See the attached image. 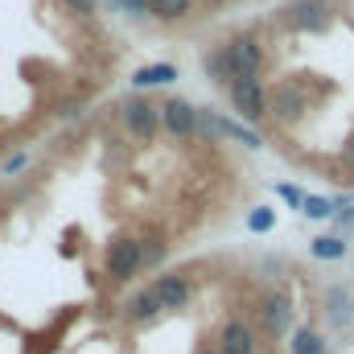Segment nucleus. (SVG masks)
Segmentation results:
<instances>
[{
    "mask_svg": "<svg viewBox=\"0 0 354 354\" xmlns=\"http://www.w3.org/2000/svg\"><path fill=\"white\" fill-rule=\"evenodd\" d=\"M223 54H227L235 79H260V71H264V46H260L256 33H235L231 41H223Z\"/></svg>",
    "mask_w": 354,
    "mask_h": 354,
    "instance_id": "nucleus-1",
    "label": "nucleus"
},
{
    "mask_svg": "<svg viewBox=\"0 0 354 354\" xmlns=\"http://www.w3.org/2000/svg\"><path fill=\"white\" fill-rule=\"evenodd\" d=\"M256 317H260V334L280 342L292 334V301L284 292H264L260 305H256Z\"/></svg>",
    "mask_w": 354,
    "mask_h": 354,
    "instance_id": "nucleus-2",
    "label": "nucleus"
},
{
    "mask_svg": "<svg viewBox=\"0 0 354 354\" xmlns=\"http://www.w3.org/2000/svg\"><path fill=\"white\" fill-rule=\"evenodd\" d=\"M280 21L292 33H322L334 21V8H330V0H292V4H284Z\"/></svg>",
    "mask_w": 354,
    "mask_h": 354,
    "instance_id": "nucleus-3",
    "label": "nucleus"
},
{
    "mask_svg": "<svg viewBox=\"0 0 354 354\" xmlns=\"http://www.w3.org/2000/svg\"><path fill=\"white\" fill-rule=\"evenodd\" d=\"M227 99H231V107L239 111V120H248V124H260L268 115L264 79H235V83L227 87Z\"/></svg>",
    "mask_w": 354,
    "mask_h": 354,
    "instance_id": "nucleus-4",
    "label": "nucleus"
},
{
    "mask_svg": "<svg viewBox=\"0 0 354 354\" xmlns=\"http://www.w3.org/2000/svg\"><path fill=\"white\" fill-rule=\"evenodd\" d=\"M305 111H309V95L301 83H276L268 91V115L276 124H297Z\"/></svg>",
    "mask_w": 354,
    "mask_h": 354,
    "instance_id": "nucleus-5",
    "label": "nucleus"
},
{
    "mask_svg": "<svg viewBox=\"0 0 354 354\" xmlns=\"http://www.w3.org/2000/svg\"><path fill=\"white\" fill-rule=\"evenodd\" d=\"M214 351L218 354H260V330L252 322H243V317H227L218 326Z\"/></svg>",
    "mask_w": 354,
    "mask_h": 354,
    "instance_id": "nucleus-6",
    "label": "nucleus"
},
{
    "mask_svg": "<svg viewBox=\"0 0 354 354\" xmlns=\"http://www.w3.org/2000/svg\"><path fill=\"white\" fill-rule=\"evenodd\" d=\"M145 268V248H140V239H115L111 248H107V276L115 280V284H128L136 272Z\"/></svg>",
    "mask_w": 354,
    "mask_h": 354,
    "instance_id": "nucleus-7",
    "label": "nucleus"
},
{
    "mask_svg": "<svg viewBox=\"0 0 354 354\" xmlns=\"http://www.w3.org/2000/svg\"><path fill=\"white\" fill-rule=\"evenodd\" d=\"M161 128L169 136H198V107L185 103V99H165L161 103Z\"/></svg>",
    "mask_w": 354,
    "mask_h": 354,
    "instance_id": "nucleus-8",
    "label": "nucleus"
},
{
    "mask_svg": "<svg viewBox=\"0 0 354 354\" xmlns=\"http://www.w3.org/2000/svg\"><path fill=\"white\" fill-rule=\"evenodd\" d=\"M124 128H128L132 136L149 140V136L161 128V107H153V103H145V99H128V103H124Z\"/></svg>",
    "mask_w": 354,
    "mask_h": 354,
    "instance_id": "nucleus-9",
    "label": "nucleus"
},
{
    "mask_svg": "<svg viewBox=\"0 0 354 354\" xmlns=\"http://www.w3.org/2000/svg\"><path fill=\"white\" fill-rule=\"evenodd\" d=\"M149 288L157 292L161 309H185V305H189V276H185V272H165V276H157Z\"/></svg>",
    "mask_w": 354,
    "mask_h": 354,
    "instance_id": "nucleus-10",
    "label": "nucleus"
},
{
    "mask_svg": "<svg viewBox=\"0 0 354 354\" xmlns=\"http://www.w3.org/2000/svg\"><path fill=\"white\" fill-rule=\"evenodd\" d=\"M326 317H330V326H338V330H346L354 322V292L346 284H330V288H326Z\"/></svg>",
    "mask_w": 354,
    "mask_h": 354,
    "instance_id": "nucleus-11",
    "label": "nucleus"
},
{
    "mask_svg": "<svg viewBox=\"0 0 354 354\" xmlns=\"http://www.w3.org/2000/svg\"><path fill=\"white\" fill-rule=\"evenodd\" d=\"M124 313H128V322H136V326H145V322H153V317H161L165 309H161V301H157V292L153 288H140L128 305H124Z\"/></svg>",
    "mask_w": 354,
    "mask_h": 354,
    "instance_id": "nucleus-12",
    "label": "nucleus"
},
{
    "mask_svg": "<svg viewBox=\"0 0 354 354\" xmlns=\"http://www.w3.org/2000/svg\"><path fill=\"white\" fill-rule=\"evenodd\" d=\"M177 79V66L174 62H153V66H140L128 83L136 91H145V87H165V83H174Z\"/></svg>",
    "mask_w": 354,
    "mask_h": 354,
    "instance_id": "nucleus-13",
    "label": "nucleus"
},
{
    "mask_svg": "<svg viewBox=\"0 0 354 354\" xmlns=\"http://www.w3.org/2000/svg\"><path fill=\"white\" fill-rule=\"evenodd\" d=\"M214 132L227 136V140H239L243 149H260V145H264L252 128H243V124H235V120H227V115H214Z\"/></svg>",
    "mask_w": 354,
    "mask_h": 354,
    "instance_id": "nucleus-14",
    "label": "nucleus"
},
{
    "mask_svg": "<svg viewBox=\"0 0 354 354\" xmlns=\"http://www.w3.org/2000/svg\"><path fill=\"white\" fill-rule=\"evenodd\" d=\"M288 354H330V346H326V338H322L317 330L301 326V330H292V342H288Z\"/></svg>",
    "mask_w": 354,
    "mask_h": 354,
    "instance_id": "nucleus-15",
    "label": "nucleus"
},
{
    "mask_svg": "<svg viewBox=\"0 0 354 354\" xmlns=\"http://www.w3.org/2000/svg\"><path fill=\"white\" fill-rule=\"evenodd\" d=\"M149 12L157 21H185L194 12V0H149Z\"/></svg>",
    "mask_w": 354,
    "mask_h": 354,
    "instance_id": "nucleus-16",
    "label": "nucleus"
},
{
    "mask_svg": "<svg viewBox=\"0 0 354 354\" xmlns=\"http://www.w3.org/2000/svg\"><path fill=\"white\" fill-rule=\"evenodd\" d=\"M202 66H206V75H210L214 83H223V87H231V83H235V75H231V62H227L223 46H214V50L202 58Z\"/></svg>",
    "mask_w": 354,
    "mask_h": 354,
    "instance_id": "nucleus-17",
    "label": "nucleus"
},
{
    "mask_svg": "<svg viewBox=\"0 0 354 354\" xmlns=\"http://www.w3.org/2000/svg\"><path fill=\"white\" fill-rule=\"evenodd\" d=\"M309 256L313 260H342L346 256V239L342 235H322V239L309 243Z\"/></svg>",
    "mask_w": 354,
    "mask_h": 354,
    "instance_id": "nucleus-18",
    "label": "nucleus"
},
{
    "mask_svg": "<svg viewBox=\"0 0 354 354\" xmlns=\"http://www.w3.org/2000/svg\"><path fill=\"white\" fill-rule=\"evenodd\" d=\"M301 214H305V218H334V202H330V198H309V194H305Z\"/></svg>",
    "mask_w": 354,
    "mask_h": 354,
    "instance_id": "nucleus-19",
    "label": "nucleus"
},
{
    "mask_svg": "<svg viewBox=\"0 0 354 354\" xmlns=\"http://www.w3.org/2000/svg\"><path fill=\"white\" fill-rule=\"evenodd\" d=\"M248 227H252V231H260V235H264V231H272V227H276V214H272V210H268V206H256V210H252V214H248Z\"/></svg>",
    "mask_w": 354,
    "mask_h": 354,
    "instance_id": "nucleus-20",
    "label": "nucleus"
},
{
    "mask_svg": "<svg viewBox=\"0 0 354 354\" xmlns=\"http://www.w3.org/2000/svg\"><path fill=\"white\" fill-rule=\"evenodd\" d=\"M140 248H145V268H157L165 260V243L153 235V239H140Z\"/></svg>",
    "mask_w": 354,
    "mask_h": 354,
    "instance_id": "nucleus-21",
    "label": "nucleus"
},
{
    "mask_svg": "<svg viewBox=\"0 0 354 354\" xmlns=\"http://www.w3.org/2000/svg\"><path fill=\"white\" fill-rule=\"evenodd\" d=\"M276 194H280V198H284V202H288V206H297V210H301V206H305V194H301V189H297V185H288V181H280V185H276Z\"/></svg>",
    "mask_w": 354,
    "mask_h": 354,
    "instance_id": "nucleus-22",
    "label": "nucleus"
},
{
    "mask_svg": "<svg viewBox=\"0 0 354 354\" xmlns=\"http://www.w3.org/2000/svg\"><path fill=\"white\" fill-rule=\"evenodd\" d=\"M62 4H66L71 12H79V17H95V12H99V4H95V0H62Z\"/></svg>",
    "mask_w": 354,
    "mask_h": 354,
    "instance_id": "nucleus-23",
    "label": "nucleus"
},
{
    "mask_svg": "<svg viewBox=\"0 0 354 354\" xmlns=\"http://www.w3.org/2000/svg\"><path fill=\"white\" fill-rule=\"evenodd\" d=\"M25 165H29V153H17V157L4 165V174H17V169H25Z\"/></svg>",
    "mask_w": 354,
    "mask_h": 354,
    "instance_id": "nucleus-24",
    "label": "nucleus"
},
{
    "mask_svg": "<svg viewBox=\"0 0 354 354\" xmlns=\"http://www.w3.org/2000/svg\"><path fill=\"white\" fill-rule=\"evenodd\" d=\"M128 12H149V0H124Z\"/></svg>",
    "mask_w": 354,
    "mask_h": 354,
    "instance_id": "nucleus-25",
    "label": "nucleus"
},
{
    "mask_svg": "<svg viewBox=\"0 0 354 354\" xmlns=\"http://www.w3.org/2000/svg\"><path fill=\"white\" fill-rule=\"evenodd\" d=\"M194 354H218V351L214 346H202V351H194Z\"/></svg>",
    "mask_w": 354,
    "mask_h": 354,
    "instance_id": "nucleus-26",
    "label": "nucleus"
},
{
    "mask_svg": "<svg viewBox=\"0 0 354 354\" xmlns=\"http://www.w3.org/2000/svg\"><path fill=\"white\" fill-rule=\"evenodd\" d=\"M218 4H231V0H218Z\"/></svg>",
    "mask_w": 354,
    "mask_h": 354,
    "instance_id": "nucleus-27",
    "label": "nucleus"
}]
</instances>
